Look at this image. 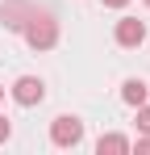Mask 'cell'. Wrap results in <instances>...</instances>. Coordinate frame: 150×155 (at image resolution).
Returning <instances> with one entry per match:
<instances>
[{
  "label": "cell",
  "mask_w": 150,
  "mask_h": 155,
  "mask_svg": "<svg viewBox=\"0 0 150 155\" xmlns=\"http://www.w3.org/2000/svg\"><path fill=\"white\" fill-rule=\"evenodd\" d=\"M29 13H33V4H29V0H4V8H0L4 25H8V29H17V34H21V25L29 21Z\"/></svg>",
  "instance_id": "5b68a950"
},
{
  "label": "cell",
  "mask_w": 150,
  "mask_h": 155,
  "mask_svg": "<svg viewBox=\"0 0 150 155\" xmlns=\"http://www.w3.org/2000/svg\"><path fill=\"white\" fill-rule=\"evenodd\" d=\"M129 151H138V155H150V134H146V138H138V147H129Z\"/></svg>",
  "instance_id": "30bf717a"
},
{
  "label": "cell",
  "mask_w": 150,
  "mask_h": 155,
  "mask_svg": "<svg viewBox=\"0 0 150 155\" xmlns=\"http://www.w3.org/2000/svg\"><path fill=\"white\" fill-rule=\"evenodd\" d=\"M8 134H13V122H8V117L0 113V143H8Z\"/></svg>",
  "instance_id": "9c48e42d"
},
{
  "label": "cell",
  "mask_w": 150,
  "mask_h": 155,
  "mask_svg": "<svg viewBox=\"0 0 150 155\" xmlns=\"http://www.w3.org/2000/svg\"><path fill=\"white\" fill-rule=\"evenodd\" d=\"M0 101H4V88H0Z\"/></svg>",
  "instance_id": "7c38bea8"
},
{
  "label": "cell",
  "mask_w": 150,
  "mask_h": 155,
  "mask_svg": "<svg viewBox=\"0 0 150 155\" xmlns=\"http://www.w3.org/2000/svg\"><path fill=\"white\" fill-rule=\"evenodd\" d=\"M42 97H46V84H42L38 76H21L17 84H13V101L25 105V109H29V105H42Z\"/></svg>",
  "instance_id": "3957f363"
},
{
  "label": "cell",
  "mask_w": 150,
  "mask_h": 155,
  "mask_svg": "<svg viewBox=\"0 0 150 155\" xmlns=\"http://www.w3.org/2000/svg\"><path fill=\"white\" fill-rule=\"evenodd\" d=\"M21 38L33 46V51H50V46H58V21L50 17L46 8H33L29 21L21 25Z\"/></svg>",
  "instance_id": "6da1fadb"
},
{
  "label": "cell",
  "mask_w": 150,
  "mask_h": 155,
  "mask_svg": "<svg viewBox=\"0 0 150 155\" xmlns=\"http://www.w3.org/2000/svg\"><path fill=\"white\" fill-rule=\"evenodd\" d=\"M146 8H150V0H146Z\"/></svg>",
  "instance_id": "4fadbf2b"
},
{
  "label": "cell",
  "mask_w": 150,
  "mask_h": 155,
  "mask_svg": "<svg viewBox=\"0 0 150 155\" xmlns=\"http://www.w3.org/2000/svg\"><path fill=\"white\" fill-rule=\"evenodd\" d=\"M146 97H150V88L142 84V80H125V84H121V101L125 105L138 109V105H146Z\"/></svg>",
  "instance_id": "8992f818"
},
{
  "label": "cell",
  "mask_w": 150,
  "mask_h": 155,
  "mask_svg": "<svg viewBox=\"0 0 150 155\" xmlns=\"http://www.w3.org/2000/svg\"><path fill=\"white\" fill-rule=\"evenodd\" d=\"M129 147H133V143H129L125 134H100V143H96L100 155H125Z\"/></svg>",
  "instance_id": "52a82bcc"
},
{
  "label": "cell",
  "mask_w": 150,
  "mask_h": 155,
  "mask_svg": "<svg viewBox=\"0 0 150 155\" xmlns=\"http://www.w3.org/2000/svg\"><path fill=\"white\" fill-rule=\"evenodd\" d=\"M100 4H104V8H125L129 0H100Z\"/></svg>",
  "instance_id": "8fae6325"
},
{
  "label": "cell",
  "mask_w": 150,
  "mask_h": 155,
  "mask_svg": "<svg viewBox=\"0 0 150 155\" xmlns=\"http://www.w3.org/2000/svg\"><path fill=\"white\" fill-rule=\"evenodd\" d=\"M142 42H146V25H142L138 17H121V21H117V46L133 51V46H142Z\"/></svg>",
  "instance_id": "277c9868"
},
{
  "label": "cell",
  "mask_w": 150,
  "mask_h": 155,
  "mask_svg": "<svg viewBox=\"0 0 150 155\" xmlns=\"http://www.w3.org/2000/svg\"><path fill=\"white\" fill-rule=\"evenodd\" d=\"M50 143H54V147H79V143H83V122L71 117V113L54 117V122H50Z\"/></svg>",
  "instance_id": "7a4b0ae2"
},
{
  "label": "cell",
  "mask_w": 150,
  "mask_h": 155,
  "mask_svg": "<svg viewBox=\"0 0 150 155\" xmlns=\"http://www.w3.org/2000/svg\"><path fill=\"white\" fill-rule=\"evenodd\" d=\"M138 130L150 134V105H138Z\"/></svg>",
  "instance_id": "ba28073f"
}]
</instances>
